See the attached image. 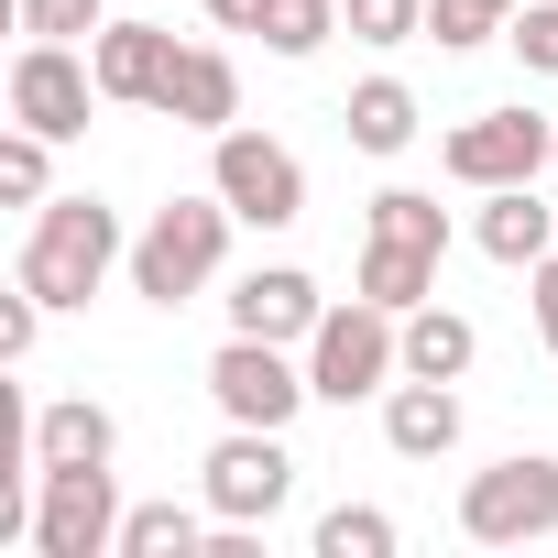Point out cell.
Listing matches in <instances>:
<instances>
[{"instance_id":"2e32d148","label":"cell","mask_w":558,"mask_h":558,"mask_svg":"<svg viewBox=\"0 0 558 558\" xmlns=\"http://www.w3.org/2000/svg\"><path fill=\"white\" fill-rule=\"evenodd\" d=\"M88 460H121V416H110L99 395L34 405V471H88Z\"/></svg>"},{"instance_id":"ffe728a7","label":"cell","mask_w":558,"mask_h":558,"mask_svg":"<svg viewBox=\"0 0 558 558\" xmlns=\"http://www.w3.org/2000/svg\"><path fill=\"white\" fill-rule=\"evenodd\" d=\"M121 558H208V514L197 504H132L121 514Z\"/></svg>"},{"instance_id":"5bb4252c","label":"cell","mask_w":558,"mask_h":558,"mask_svg":"<svg viewBox=\"0 0 558 558\" xmlns=\"http://www.w3.org/2000/svg\"><path fill=\"white\" fill-rule=\"evenodd\" d=\"M384 449H395V460H449V449H460V384L395 373V395H384Z\"/></svg>"},{"instance_id":"d4e9b609","label":"cell","mask_w":558,"mask_h":558,"mask_svg":"<svg viewBox=\"0 0 558 558\" xmlns=\"http://www.w3.org/2000/svg\"><path fill=\"white\" fill-rule=\"evenodd\" d=\"M0 197H12V208H45L56 197V143L23 132V121H12V143H0Z\"/></svg>"},{"instance_id":"4dcf8cb0","label":"cell","mask_w":558,"mask_h":558,"mask_svg":"<svg viewBox=\"0 0 558 558\" xmlns=\"http://www.w3.org/2000/svg\"><path fill=\"white\" fill-rule=\"evenodd\" d=\"M197 12H208L219 34H263V12H274V0H197Z\"/></svg>"},{"instance_id":"d6986e66","label":"cell","mask_w":558,"mask_h":558,"mask_svg":"<svg viewBox=\"0 0 558 558\" xmlns=\"http://www.w3.org/2000/svg\"><path fill=\"white\" fill-rule=\"evenodd\" d=\"M471 362H482V329H471L460 307H438V296H427V307H405V373H427V384H460Z\"/></svg>"},{"instance_id":"8992f818","label":"cell","mask_w":558,"mask_h":558,"mask_svg":"<svg viewBox=\"0 0 558 558\" xmlns=\"http://www.w3.org/2000/svg\"><path fill=\"white\" fill-rule=\"evenodd\" d=\"M197 493H208L219 525H274V514H286V493H296L286 427H219L208 460H197Z\"/></svg>"},{"instance_id":"9c48e42d","label":"cell","mask_w":558,"mask_h":558,"mask_svg":"<svg viewBox=\"0 0 558 558\" xmlns=\"http://www.w3.org/2000/svg\"><path fill=\"white\" fill-rule=\"evenodd\" d=\"M208 186L241 208V230H296L307 219V165L274 143V132H208Z\"/></svg>"},{"instance_id":"9a60e30c","label":"cell","mask_w":558,"mask_h":558,"mask_svg":"<svg viewBox=\"0 0 558 558\" xmlns=\"http://www.w3.org/2000/svg\"><path fill=\"white\" fill-rule=\"evenodd\" d=\"M175 132H230L241 121V66L219 56V45H186L175 56V77H165V99H154Z\"/></svg>"},{"instance_id":"8fae6325","label":"cell","mask_w":558,"mask_h":558,"mask_svg":"<svg viewBox=\"0 0 558 558\" xmlns=\"http://www.w3.org/2000/svg\"><path fill=\"white\" fill-rule=\"evenodd\" d=\"M175 56H186V45H175L165 23H121V12H110V23L88 34V66H99V99H110V110H154L165 77H175Z\"/></svg>"},{"instance_id":"603a6c76","label":"cell","mask_w":558,"mask_h":558,"mask_svg":"<svg viewBox=\"0 0 558 558\" xmlns=\"http://www.w3.org/2000/svg\"><path fill=\"white\" fill-rule=\"evenodd\" d=\"M329 34H340V0H274L263 12V56H286V66H307Z\"/></svg>"},{"instance_id":"3957f363","label":"cell","mask_w":558,"mask_h":558,"mask_svg":"<svg viewBox=\"0 0 558 558\" xmlns=\"http://www.w3.org/2000/svg\"><path fill=\"white\" fill-rule=\"evenodd\" d=\"M395 373H405V318L351 286V307H329L307 329V384H318V405H373V395H395Z\"/></svg>"},{"instance_id":"7a4b0ae2","label":"cell","mask_w":558,"mask_h":558,"mask_svg":"<svg viewBox=\"0 0 558 558\" xmlns=\"http://www.w3.org/2000/svg\"><path fill=\"white\" fill-rule=\"evenodd\" d=\"M230 230H241V208L219 197V186H197V197H165L143 230H132V296L143 307H197L208 286H219V263H230Z\"/></svg>"},{"instance_id":"5b68a950","label":"cell","mask_w":558,"mask_h":558,"mask_svg":"<svg viewBox=\"0 0 558 558\" xmlns=\"http://www.w3.org/2000/svg\"><path fill=\"white\" fill-rule=\"evenodd\" d=\"M460 536L471 547H547L558 536V460L547 449H514L493 471L460 482Z\"/></svg>"},{"instance_id":"4fadbf2b","label":"cell","mask_w":558,"mask_h":558,"mask_svg":"<svg viewBox=\"0 0 558 558\" xmlns=\"http://www.w3.org/2000/svg\"><path fill=\"white\" fill-rule=\"evenodd\" d=\"M471 241H482L504 274H536V263L558 252V208H547L536 186H482V219H471Z\"/></svg>"},{"instance_id":"83f0119b","label":"cell","mask_w":558,"mask_h":558,"mask_svg":"<svg viewBox=\"0 0 558 558\" xmlns=\"http://www.w3.org/2000/svg\"><path fill=\"white\" fill-rule=\"evenodd\" d=\"M504 45H514L525 77H558V0H525V12L504 23Z\"/></svg>"},{"instance_id":"ba28073f","label":"cell","mask_w":558,"mask_h":558,"mask_svg":"<svg viewBox=\"0 0 558 558\" xmlns=\"http://www.w3.org/2000/svg\"><path fill=\"white\" fill-rule=\"evenodd\" d=\"M121 471H34V558H121Z\"/></svg>"},{"instance_id":"30bf717a","label":"cell","mask_w":558,"mask_h":558,"mask_svg":"<svg viewBox=\"0 0 558 558\" xmlns=\"http://www.w3.org/2000/svg\"><path fill=\"white\" fill-rule=\"evenodd\" d=\"M88 110H99V66H88L77 45H45V34H34V45L12 56V121L45 132V143H77Z\"/></svg>"},{"instance_id":"7402d4cb","label":"cell","mask_w":558,"mask_h":558,"mask_svg":"<svg viewBox=\"0 0 558 558\" xmlns=\"http://www.w3.org/2000/svg\"><path fill=\"white\" fill-rule=\"evenodd\" d=\"M307 547H318V558H395V547H405V525H395L384 504H329Z\"/></svg>"},{"instance_id":"4316f807","label":"cell","mask_w":558,"mask_h":558,"mask_svg":"<svg viewBox=\"0 0 558 558\" xmlns=\"http://www.w3.org/2000/svg\"><path fill=\"white\" fill-rule=\"evenodd\" d=\"M340 23H351L362 45H416V34H427V0H340Z\"/></svg>"},{"instance_id":"44dd1931","label":"cell","mask_w":558,"mask_h":558,"mask_svg":"<svg viewBox=\"0 0 558 558\" xmlns=\"http://www.w3.org/2000/svg\"><path fill=\"white\" fill-rule=\"evenodd\" d=\"M362 241H427V252H449V208H438L427 186H384V197L362 208Z\"/></svg>"},{"instance_id":"e0dca14e","label":"cell","mask_w":558,"mask_h":558,"mask_svg":"<svg viewBox=\"0 0 558 558\" xmlns=\"http://www.w3.org/2000/svg\"><path fill=\"white\" fill-rule=\"evenodd\" d=\"M438 263H449V252H427V241H362L351 286H362L373 307H395V318H405V307H427V296H438Z\"/></svg>"},{"instance_id":"f1b7e54d","label":"cell","mask_w":558,"mask_h":558,"mask_svg":"<svg viewBox=\"0 0 558 558\" xmlns=\"http://www.w3.org/2000/svg\"><path fill=\"white\" fill-rule=\"evenodd\" d=\"M34 329H45V296L12 286V296H0V362H34Z\"/></svg>"},{"instance_id":"f546056e","label":"cell","mask_w":558,"mask_h":558,"mask_svg":"<svg viewBox=\"0 0 558 558\" xmlns=\"http://www.w3.org/2000/svg\"><path fill=\"white\" fill-rule=\"evenodd\" d=\"M525 286H536V340H547V351H558V252H547V263H536V274H525Z\"/></svg>"},{"instance_id":"277c9868","label":"cell","mask_w":558,"mask_h":558,"mask_svg":"<svg viewBox=\"0 0 558 558\" xmlns=\"http://www.w3.org/2000/svg\"><path fill=\"white\" fill-rule=\"evenodd\" d=\"M208 405H219V427H296V405H318L307 351L230 329V340L208 351Z\"/></svg>"},{"instance_id":"7c38bea8","label":"cell","mask_w":558,"mask_h":558,"mask_svg":"<svg viewBox=\"0 0 558 558\" xmlns=\"http://www.w3.org/2000/svg\"><path fill=\"white\" fill-rule=\"evenodd\" d=\"M318 318H329V296H318V274H307V263H252L241 286H230V329H252V340L307 351Z\"/></svg>"},{"instance_id":"ac0fdd59","label":"cell","mask_w":558,"mask_h":558,"mask_svg":"<svg viewBox=\"0 0 558 558\" xmlns=\"http://www.w3.org/2000/svg\"><path fill=\"white\" fill-rule=\"evenodd\" d=\"M340 121H351V154H405L427 110H416V88H405V77H362V88L340 99Z\"/></svg>"},{"instance_id":"cb8c5ba5","label":"cell","mask_w":558,"mask_h":558,"mask_svg":"<svg viewBox=\"0 0 558 558\" xmlns=\"http://www.w3.org/2000/svg\"><path fill=\"white\" fill-rule=\"evenodd\" d=\"M514 12H525V0H427V45H438V56H471V45H493Z\"/></svg>"},{"instance_id":"52a82bcc","label":"cell","mask_w":558,"mask_h":558,"mask_svg":"<svg viewBox=\"0 0 558 558\" xmlns=\"http://www.w3.org/2000/svg\"><path fill=\"white\" fill-rule=\"evenodd\" d=\"M438 165H449V186H536L547 165H558V110H471L449 143H438Z\"/></svg>"},{"instance_id":"484cf974","label":"cell","mask_w":558,"mask_h":558,"mask_svg":"<svg viewBox=\"0 0 558 558\" xmlns=\"http://www.w3.org/2000/svg\"><path fill=\"white\" fill-rule=\"evenodd\" d=\"M12 23H23V34H45V45H77V34H99V23H110V0H12Z\"/></svg>"},{"instance_id":"6da1fadb","label":"cell","mask_w":558,"mask_h":558,"mask_svg":"<svg viewBox=\"0 0 558 558\" xmlns=\"http://www.w3.org/2000/svg\"><path fill=\"white\" fill-rule=\"evenodd\" d=\"M132 263V230H121V208L110 197H45L34 208V230H23V263H12V286H34L45 307H88L110 274Z\"/></svg>"}]
</instances>
